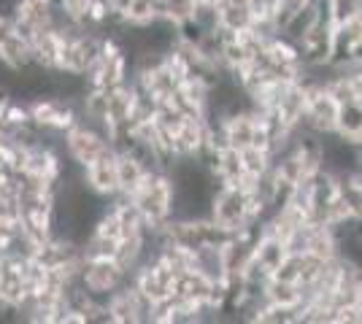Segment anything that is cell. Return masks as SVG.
Instances as JSON below:
<instances>
[{"label":"cell","mask_w":362,"mask_h":324,"mask_svg":"<svg viewBox=\"0 0 362 324\" xmlns=\"http://www.w3.org/2000/svg\"><path fill=\"white\" fill-rule=\"evenodd\" d=\"M308 3H314V0H276V6H273V19H276L279 30H281L298 11H303Z\"/></svg>","instance_id":"cell-17"},{"label":"cell","mask_w":362,"mask_h":324,"mask_svg":"<svg viewBox=\"0 0 362 324\" xmlns=\"http://www.w3.org/2000/svg\"><path fill=\"white\" fill-rule=\"evenodd\" d=\"M192 22H195L203 32H214L222 28V22H219V8H216V6H197Z\"/></svg>","instance_id":"cell-18"},{"label":"cell","mask_w":362,"mask_h":324,"mask_svg":"<svg viewBox=\"0 0 362 324\" xmlns=\"http://www.w3.org/2000/svg\"><path fill=\"white\" fill-rule=\"evenodd\" d=\"M84 186L90 189L92 195L103 198V200H114L119 195V179H117V149L103 155L100 160L90 162L87 168L81 170Z\"/></svg>","instance_id":"cell-6"},{"label":"cell","mask_w":362,"mask_h":324,"mask_svg":"<svg viewBox=\"0 0 362 324\" xmlns=\"http://www.w3.org/2000/svg\"><path fill=\"white\" fill-rule=\"evenodd\" d=\"M0 268H3V257H0Z\"/></svg>","instance_id":"cell-21"},{"label":"cell","mask_w":362,"mask_h":324,"mask_svg":"<svg viewBox=\"0 0 362 324\" xmlns=\"http://www.w3.org/2000/svg\"><path fill=\"white\" fill-rule=\"evenodd\" d=\"M287 254H289V248L281 238H276L271 232H259V238H257V244H255V260L262 265L265 270H271V276L276 273V268L284 263Z\"/></svg>","instance_id":"cell-9"},{"label":"cell","mask_w":362,"mask_h":324,"mask_svg":"<svg viewBox=\"0 0 362 324\" xmlns=\"http://www.w3.org/2000/svg\"><path fill=\"white\" fill-rule=\"evenodd\" d=\"M6 25H8V11H6V8H0V30H3Z\"/></svg>","instance_id":"cell-20"},{"label":"cell","mask_w":362,"mask_h":324,"mask_svg":"<svg viewBox=\"0 0 362 324\" xmlns=\"http://www.w3.org/2000/svg\"><path fill=\"white\" fill-rule=\"evenodd\" d=\"M130 200L138 205L149 230H160L173 216V181L168 170H149L144 184L136 189Z\"/></svg>","instance_id":"cell-1"},{"label":"cell","mask_w":362,"mask_h":324,"mask_svg":"<svg viewBox=\"0 0 362 324\" xmlns=\"http://www.w3.org/2000/svg\"><path fill=\"white\" fill-rule=\"evenodd\" d=\"M149 170L144 168V162L138 160L136 155L124 152V149H117V179H119V195L124 198H133L136 189L144 184Z\"/></svg>","instance_id":"cell-7"},{"label":"cell","mask_w":362,"mask_h":324,"mask_svg":"<svg viewBox=\"0 0 362 324\" xmlns=\"http://www.w3.org/2000/svg\"><path fill=\"white\" fill-rule=\"evenodd\" d=\"M335 136L346 140H362V100H351L344 103L338 111V127H335Z\"/></svg>","instance_id":"cell-10"},{"label":"cell","mask_w":362,"mask_h":324,"mask_svg":"<svg viewBox=\"0 0 362 324\" xmlns=\"http://www.w3.org/2000/svg\"><path fill=\"white\" fill-rule=\"evenodd\" d=\"M325 11L332 25H344L362 14V0H325Z\"/></svg>","instance_id":"cell-16"},{"label":"cell","mask_w":362,"mask_h":324,"mask_svg":"<svg viewBox=\"0 0 362 324\" xmlns=\"http://www.w3.org/2000/svg\"><path fill=\"white\" fill-rule=\"evenodd\" d=\"M108 152H114V140L108 138L103 130L81 122V119L62 136V155L81 168H87L90 162L100 160Z\"/></svg>","instance_id":"cell-2"},{"label":"cell","mask_w":362,"mask_h":324,"mask_svg":"<svg viewBox=\"0 0 362 324\" xmlns=\"http://www.w3.org/2000/svg\"><path fill=\"white\" fill-rule=\"evenodd\" d=\"M106 3H108V8H111L114 14L124 16V11L130 8V3H133V0H106Z\"/></svg>","instance_id":"cell-19"},{"label":"cell","mask_w":362,"mask_h":324,"mask_svg":"<svg viewBox=\"0 0 362 324\" xmlns=\"http://www.w3.org/2000/svg\"><path fill=\"white\" fill-rule=\"evenodd\" d=\"M130 281L127 270L122 268L114 257H95V260H84L81 273H78V284L98 300H106L111 294L122 289Z\"/></svg>","instance_id":"cell-3"},{"label":"cell","mask_w":362,"mask_h":324,"mask_svg":"<svg viewBox=\"0 0 362 324\" xmlns=\"http://www.w3.org/2000/svg\"><path fill=\"white\" fill-rule=\"evenodd\" d=\"M265 300L276 306H300L303 303V287L295 281H279L271 278L265 284Z\"/></svg>","instance_id":"cell-11"},{"label":"cell","mask_w":362,"mask_h":324,"mask_svg":"<svg viewBox=\"0 0 362 324\" xmlns=\"http://www.w3.org/2000/svg\"><path fill=\"white\" fill-rule=\"evenodd\" d=\"M57 16V0H11L8 6V22L11 28L35 38V32L52 28Z\"/></svg>","instance_id":"cell-4"},{"label":"cell","mask_w":362,"mask_h":324,"mask_svg":"<svg viewBox=\"0 0 362 324\" xmlns=\"http://www.w3.org/2000/svg\"><path fill=\"white\" fill-rule=\"evenodd\" d=\"M157 3H160V16L168 19L170 25H176V28L187 25L195 16L197 8L195 0H157Z\"/></svg>","instance_id":"cell-13"},{"label":"cell","mask_w":362,"mask_h":324,"mask_svg":"<svg viewBox=\"0 0 362 324\" xmlns=\"http://www.w3.org/2000/svg\"><path fill=\"white\" fill-rule=\"evenodd\" d=\"M35 65L33 57V38L11 28V22L0 30V68L6 73H19Z\"/></svg>","instance_id":"cell-5"},{"label":"cell","mask_w":362,"mask_h":324,"mask_svg":"<svg viewBox=\"0 0 362 324\" xmlns=\"http://www.w3.org/2000/svg\"><path fill=\"white\" fill-rule=\"evenodd\" d=\"M216 8H219V22H222V28H227V30H233V32L249 30L252 22H255L252 0H219Z\"/></svg>","instance_id":"cell-8"},{"label":"cell","mask_w":362,"mask_h":324,"mask_svg":"<svg viewBox=\"0 0 362 324\" xmlns=\"http://www.w3.org/2000/svg\"><path fill=\"white\" fill-rule=\"evenodd\" d=\"M241 160L243 170L249 176H259L273 165V152L268 146H246V149H241Z\"/></svg>","instance_id":"cell-15"},{"label":"cell","mask_w":362,"mask_h":324,"mask_svg":"<svg viewBox=\"0 0 362 324\" xmlns=\"http://www.w3.org/2000/svg\"><path fill=\"white\" fill-rule=\"evenodd\" d=\"M122 19L130 28H146L154 19H160V3L157 0H133Z\"/></svg>","instance_id":"cell-12"},{"label":"cell","mask_w":362,"mask_h":324,"mask_svg":"<svg viewBox=\"0 0 362 324\" xmlns=\"http://www.w3.org/2000/svg\"><path fill=\"white\" fill-rule=\"evenodd\" d=\"M341 200L346 203V208L351 211V216H360L362 219V176L357 173H349L341 176Z\"/></svg>","instance_id":"cell-14"}]
</instances>
